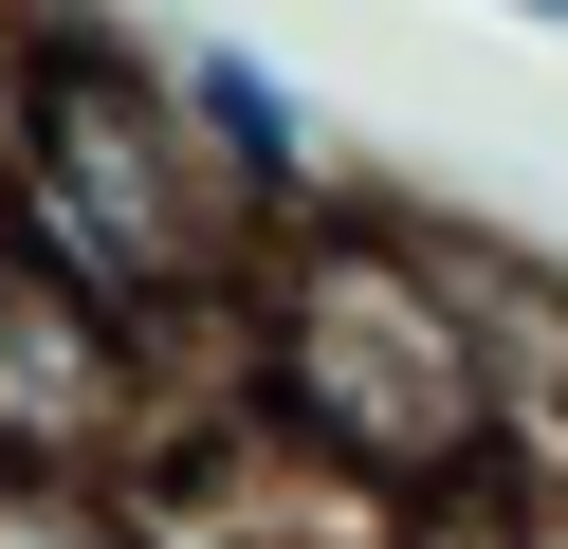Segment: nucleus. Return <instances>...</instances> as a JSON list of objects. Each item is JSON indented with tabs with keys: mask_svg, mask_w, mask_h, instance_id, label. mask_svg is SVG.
<instances>
[{
	"mask_svg": "<svg viewBox=\"0 0 568 549\" xmlns=\"http://www.w3.org/2000/svg\"><path fill=\"white\" fill-rule=\"evenodd\" d=\"M0 256L55 275L74 312H111L129 348L184 385V366H239V293H257V202L221 183V146L184 129V73L129 19H55L38 129H19V183H0Z\"/></svg>",
	"mask_w": 568,
	"mask_h": 549,
	"instance_id": "obj_2",
	"label": "nucleus"
},
{
	"mask_svg": "<svg viewBox=\"0 0 568 549\" xmlns=\"http://www.w3.org/2000/svg\"><path fill=\"white\" fill-rule=\"evenodd\" d=\"M165 73H184V129L221 146V183L257 202V238H294V220H331V202H348V165L312 146V92L257 55V37H184Z\"/></svg>",
	"mask_w": 568,
	"mask_h": 549,
	"instance_id": "obj_4",
	"label": "nucleus"
},
{
	"mask_svg": "<svg viewBox=\"0 0 568 549\" xmlns=\"http://www.w3.org/2000/svg\"><path fill=\"white\" fill-rule=\"evenodd\" d=\"M495 19H550V37H568V0H495Z\"/></svg>",
	"mask_w": 568,
	"mask_h": 549,
	"instance_id": "obj_7",
	"label": "nucleus"
},
{
	"mask_svg": "<svg viewBox=\"0 0 568 549\" xmlns=\"http://www.w3.org/2000/svg\"><path fill=\"white\" fill-rule=\"evenodd\" d=\"M184 385H165L148 348H129L111 312H74L55 275H19L0 256V476H74V495H148L165 458H184Z\"/></svg>",
	"mask_w": 568,
	"mask_h": 549,
	"instance_id": "obj_3",
	"label": "nucleus"
},
{
	"mask_svg": "<svg viewBox=\"0 0 568 549\" xmlns=\"http://www.w3.org/2000/svg\"><path fill=\"white\" fill-rule=\"evenodd\" d=\"M38 73H55V0H0V183H19V129H38Z\"/></svg>",
	"mask_w": 568,
	"mask_h": 549,
	"instance_id": "obj_6",
	"label": "nucleus"
},
{
	"mask_svg": "<svg viewBox=\"0 0 568 549\" xmlns=\"http://www.w3.org/2000/svg\"><path fill=\"white\" fill-rule=\"evenodd\" d=\"M221 403L385 512H440L477 476H514V366L477 329V275H458L440 220H385V202H331L257 256Z\"/></svg>",
	"mask_w": 568,
	"mask_h": 549,
	"instance_id": "obj_1",
	"label": "nucleus"
},
{
	"mask_svg": "<svg viewBox=\"0 0 568 549\" xmlns=\"http://www.w3.org/2000/svg\"><path fill=\"white\" fill-rule=\"evenodd\" d=\"M0 549H165L148 495H74V476H0Z\"/></svg>",
	"mask_w": 568,
	"mask_h": 549,
	"instance_id": "obj_5",
	"label": "nucleus"
}]
</instances>
